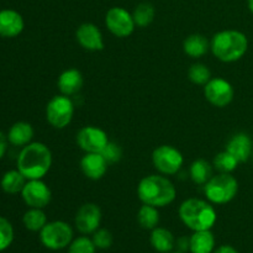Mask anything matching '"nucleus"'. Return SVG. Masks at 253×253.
Listing matches in <instances>:
<instances>
[{"instance_id":"nucleus-17","label":"nucleus","mask_w":253,"mask_h":253,"mask_svg":"<svg viewBox=\"0 0 253 253\" xmlns=\"http://www.w3.org/2000/svg\"><path fill=\"white\" fill-rule=\"evenodd\" d=\"M225 150L231 153L240 163L247 162L253 153V143L251 137L245 132L235 133L227 141Z\"/></svg>"},{"instance_id":"nucleus-7","label":"nucleus","mask_w":253,"mask_h":253,"mask_svg":"<svg viewBox=\"0 0 253 253\" xmlns=\"http://www.w3.org/2000/svg\"><path fill=\"white\" fill-rule=\"evenodd\" d=\"M74 115V104L69 96L59 94L53 96L46 105V119L54 128L67 127Z\"/></svg>"},{"instance_id":"nucleus-34","label":"nucleus","mask_w":253,"mask_h":253,"mask_svg":"<svg viewBox=\"0 0 253 253\" xmlns=\"http://www.w3.org/2000/svg\"><path fill=\"white\" fill-rule=\"evenodd\" d=\"M189 245H190V240L189 237H180L175 241V246H177L178 251L180 252H187L189 251Z\"/></svg>"},{"instance_id":"nucleus-27","label":"nucleus","mask_w":253,"mask_h":253,"mask_svg":"<svg viewBox=\"0 0 253 253\" xmlns=\"http://www.w3.org/2000/svg\"><path fill=\"white\" fill-rule=\"evenodd\" d=\"M156 16V10L151 2H141L132 12L133 21L137 27H147L152 24Z\"/></svg>"},{"instance_id":"nucleus-3","label":"nucleus","mask_w":253,"mask_h":253,"mask_svg":"<svg viewBox=\"0 0 253 253\" xmlns=\"http://www.w3.org/2000/svg\"><path fill=\"white\" fill-rule=\"evenodd\" d=\"M179 219L192 231L211 230L216 224L217 214L212 204L208 200L189 198L180 204Z\"/></svg>"},{"instance_id":"nucleus-5","label":"nucleus","mask_w":253,"mask_h":253,"mask_svg":"<svg viewBox=\"0 0 253 253\" xmlns=\"http://www.w3.org/2000/svg\"><path fill=\"white\" fill-rule=\"evenodd\" d=\"M239 193V182L231 173L212 175L204 184V194L208 202L215 205H224L232 202Z\"/></svg>"},{"instance_id":"nucleus-22","label":"nucleus","mask_w":253,"mask_h":253,"mask_svg":"<svg viewBox=\"0 0 253 253\" xmlns=\"http://www.w3.org/2000/svg\"><path fill=\"white\" fill-rule=\"evenodd\" d=\"M210 48V42L202 34H192L183 42V51L192 58H200L205 56Z\"/></svg>"},{"instance_id":"nucleus-11","label":"nucleus","mask_w":253,"mask_h":253,"mask_svg":"<svg viewBox=\"0 0 253 253\" xmlns=\"http://www.w3.org/2000/svg\"><path fill=\"white\" fill-rule=\"evenodd\" d=\"M21 197L29 208L44 209L51 203L52 193L42 179H30L22 189Z\"/></svg>"},{"instance_id":"nucleus-12","label":"nucleus","mask_w":253,"mask_h":253,"mask_svg":"<svg viewBox=\"0 0 253 253\" xmlns=\"http://www.w3.org/2000/svg\"><path fill=\"white\" fill-rule=\"evenodd\" d=\"M108 142L105 131L96 126H84L77 133V143L85 153H101Z\"/></svg>"},{"instance_id":"nucleus-25","label":"nucleus","mask_w":253,"mask_h":253,"mask_svg":"<svg viewBox=\"0 0 253 253\" xmlns=\"http://www.w3.org/2000/svg\"><path fill=\"white\" fill-rule=\"evenodd\" d=\"M22 222L29 231L40 232L48 221H47V216L43 210L37 209V208H30L24 214Z\"/></svg>"},{"instance_id":"nucleus-39","label":"nucleus","mask_w":253,"mask_h":253,"mask_svg":"<svg viewBox=\"0 0 253 253\" xmlns=\"http://www.w3.org/2000/svg\"><path fill=\"white\" fill-rule=\"evenodd\" d=\"M252 157H253V153H252Z\"/></svg>"},{"instance_id":"nucleus-33","label":"nucleus","mask_w":253,"mask_h":253,"mask_svg":"<svg viewBox=\"0 0 253 253\" xmlns=\"http://www.w3.org/2000/svg\"><path fill=\"white\" fill-rule=\"evenodd\" d=\"M101 155H103V157L105 158L109 165H114V163L119 162L121 160V157H123V150H121V147L118 143L109 141L105 148L101 151Z\"/></svg>"},{"instance_id":"nucleus-18","label":"nucleus","mask_w":253,"mask_h":253,"mask_svg":"<svg viewBox=\"0 0 253 253\" xmlns=\"http://www.w3.org/2000/svg\"><path fill=\"white\" fill-rule=\"evenodd\" d=\"M83 76L81 72L76 68H68L59 74L57 86L61 94L71 96L81 91V89L83 88Z\"/></svg>"},{"instance_id":"nucleus-32","label":"nucleus","mask_w":253,"mask_h":253,"mask_svg":"<svg viewBox=\"0 0 253 253\" xmlns=\"http://www.w3.org/2000/svg\"><path fill=\"white\" fill-rule=\"evenodd\" d=\"M93 240L94 245L98 250H108L110 249L111 245H113V235L109 230L106 229H98L93 234Z\"/></svg>"},{"instance_id":"nucleus-23","label":"nucleus","mask_w":253,"mask_h":253,"mask_svg":"<svg viewBox=\"0 0 253 253\" xmlns=\"http://www.w3.org/2000/svg\"><path fill=\"white\" fill-rule=\"evenodd\" d=\"M26 182L27 179L19 169H11L4 173L0 180V187L6 194H17L22 192Z\"/></svg>"},{"instance_id":"nucleus-14","label":"nucleus","mask_w":253,"mask_h":253,"mask_svg":"<svg viewBox=\"0 0 253 253\" xmlns=\"http://www.w3.org/2000/svg\"><path fill=\"white\" fill-rule=\"evenodd\" d=\"M76 37L78 43L86 51H101L105 47L103 34L96 25L91 22H84L77 29Z\"/></svg>"},{"instance_id":"nucleus-30","label":"nucleus","mask_w":253,"mask_h":253,"mask_svg":"<svg viewBox=\"0 0 253 253\" xmlns=\"http://www.w3.org/2000/svg\"><path fill=\"white\" fill-rule=\"evenodd\" d=\"M67 249H68L67 253H96V250H98L94 245L93 240L89 239L86 235L73 239V241Z\"/></svg>"},{"instance_id":"nucleus-19","label":"nucleus","mask_w":253,"mask_h":253,"mask_svg":"<svg viewBox=\"0 0 253 253\" xmlns=\"http://www.w3.org/2000/svg\"><path fill=\"white\" fill-rule=\"evenodd\" d=\"M34 135L35 131L31 124L26 123V121H19L10 127L6 136L9 143L17 146V147H25L26 145L31 143Z\"/></svg>"},{"instance_id":"nucleus-15","label":"nucleus","mask_w":253,"mask_h":253,"mask_svg":"<svg viewBox=\"0 0 253 253\" xmlns=\"http://www.w3.org/2000/svg\"><path fill=\"white\" fill-rule=\"evenodd\" d=\"M25 21L20 12L12 9L0 10V36L5 39L16 37L24 31Z\"/></svg>"},{"instance_id":"nucleus-13","label":"nucleus","mask_w":253,"mask_h":253,"mask_svg":"<svg viewBox=\"0 0 253 253\" xmlns=\"http://www.w3.org/2000/svg\"><path fill=\"white\" fill-rule=\"evenodd\" d=\"M101 210L94 203H85L77 211L74 217L76 229L82 235H93L100 227Z\"/></svg>"},{"instance_id":"nucleus-1","label":"nucleus","mask_w":253,"mask_h":253,"mask_svg":"<svg viewBox=\"0 0 253 253\" xmlns=\"http://www.w3.org/2000/svg\"><path fill=\"white\" fill-rule=\"evenodd\" d=\"M52 166V152L42 142H31L22 147L17 157V169L27 180L42 179Z\"/></svg>"},{"instance_id":"nucleus-26","label":"nucleus","mask_w":253,"mask_h":253,"mask_svg":"<svg viewBox=\"0 0 253 253\" xmlns=\"http://www.w3.org/2000/svg\"><path fill=\"white\" fill-rule=\"evenodd\" d=\"M137 221L140 226L145 230H153L158 226L160 222V212L158 208L152 205L142 204L137 212Z\"/></svg>"},{"instance_id":"nucleus-6","label":"nucleus","mask_w":253,"mask_h":253,"mask_svg":"<svg viewBox=\"0 0 253 253\" xmlns=\"http://www.w3.org/2000/svg\"><path fill=\"white\" fill-rule=\"evenodd\" d=\"M40 241L43 247L51 251L67 249L73 241V229L62 220L49 221L40 231Z\"/></svg>"},{"instance_id":"nucleus-9","label":"nucleus","mask_w":253,"mask_h":253,"mask_svg":"<svg viewBox=\"0 0 253 253\" xmlns=\"http://www.w3.org/2000/svg\"><path fill=\"white\" fill-rule=\"evenodd\" d=\"M105 25L109 31L119 39H125L132 35L136 24L131 12L121 6H114L105 15Z\"/></svg>"},{"instance_id":"nucleus-4","label":"nucleus","mask_w":253,"mask_h":253,"mask_svg":"<svg viewBox=\"0 0 253 253\" xmlns=\"http://www.w3.org/2000/svg\"><path fill=\"white\" fill-rule=\"evenodd\" d=\"M210 48L219 61L232 63L246 54L249 39L244 32L237 30H224L212 36Z\"/></svg>"},{"instance_id":"nucleus-36","label":"nucleus","mask_w":253,"mask_h":253,"mask_svg":"<svg viewBox=\"0 0 253 253\" xmlns=\"http://www.w3.org/2000/svg\"><path fill=\"white\" fill-rule=\"evenodd\" d=\"M212 253H239L235 247L230 246V245H222V246L215 249V251Z\"/></svg>"},{"instance_id":"nucleus-28","label":"nucleus","mask_w":253,"mask_h":253,"mask_svg":"<svg viewBox=\"0 0 253 253\" xmlns=\"http://www.w3.org/2000/svg\"><path fill=\"white\" fill-rule=\"evenodd\" d=\"M239 165V161L226 150L217 153L212 161V166L219 173H232Z\"/></svg>"},{"instance_id":"nucleus-20","label":"nucleus","mask_w":253,"mask_h":253,"mask_svg":"<svg viewBox=\"0 0 253 253\" xmlns=\"http://www.w3.org/2000/svg\"><path fill=\"white\" fill-rule=\"evenodd\" d=\"M190 253H212L215 251V236L211 230H202V231H193L189 237Z\"/></svg>"},{"instance_id":"nucleus-10","label":"nucleus","mask_w":253,"mask_h":253,"mask_svg":"<svg viewBox=\"0 0 253 253\" xmlns=\"http://www.w3.org/2000/svg\"><path fill=\"white\" fill-rule=\"evenodd\" d=\"M205 99L216 108H225L234 100L235 90L229 81L224 78H211L204 85Z\"/></svg>"},{"instance_id":"nucleus-37","label":"nucleus","mask_w":253,"mask_h":253,"mask_svg":"<svg viewBox=\"0 0 253 253\" xmlns=\"http://www.w3.org/2000/svg\"><path fill=\"white\" fill-rule=\"evenodd\" d=\"M247 6H249L250 11L253 14V0H247Z\"/></svg>"},{"instance_id":"nucleus-29","label":"nucleus","mask_w":253,"mask_h":253,"mask_svg":"<svg viewBox=\"0 0 253 253\" xmlns=\"http://www.w3.org/2000/svg\"><path fill=\"white\" fill-rule=\"evenodd\" d=\"M188 78L193 84L204 86L211 79V72L203 63H194L188 71Z\"/></svg>"},{"instance_id":"nucleus-16","label":"nucleus","mask_w":253,"mask_h":253,"mask_svg":"<svg viewBox=\"0 0 253 253\" xmlns=\"http://www.w3.org/2000/svg\"><path fill=\"white\" fill-rule=\"evenodd\" d=\"M109 163L101 153H85L81 160V169L88 179L99 180L105 175Z\"/></svg>"},{"instance_id":"nucleus-24","label":"nucleus","mask_w":253,"mask_h":253,"mask_svg":"<svg viewBox=\"0 0 253 253\" xmlns=\"http://www.w3.org/2000/svg\"><path fill=\"white\" fill-rule=\"evenodd\" d=\"M189 174L195 184L204 185L212 177V167L208 161L199 158L190 165Z\"/></svg>"},{"instance_id":"nucleus-31","label":"nucleus","mask_w":253,"mask_h":253,"mask_svg":"<svg viewBox=\"0 0 253 253\" xmlns=\"http://www.w3.org/2000/svg\"><path fill=\"white\" fill-rule=\"evenodd\" d=\"M12 241H14V227L9 220L0 216V252L9 249Z\"/></svg>"},{"instance_id":"nucleus-21","label":"nucleus","mask_w":253,"mask_h":253,"mask_svg":"<svg viewBox=\"0 0 253 253\" xmlns=\"http://www.w3.org/2000/svg\"><path fill=\"white\" fill-rule=\"evenodd\" d=\"M150 242L153 250L160 253H170L175 247V239L169 230L165 227H155L151 230Z\"/></svg>"},{"instance_id":"nucleus-8","label":"nucleus","mask_w":253,"mask_h":253,"mask_svg":"<svg viewBox=\"0 0 253 253\" xmlns=\"http://www.w3.org/2000/svg\"><path fill=\"white\" fill-rule=\"evenodd\" d=\"M152 163L156 169L163 175L177 174L184 163L179 150L170 145H162L152 152Z\"/></svg>"},{"instance_id":"nucleus-35","label":"nucleus","mask_w":253,"mask_h":253,"mask_svg":"<svg viewBox=\"0 0 253 253\" xmlns=\"http://www.w3.org/2000/svg\"><path fill=\"white\" fill-rule=\"evenodd\" d=\"M7 142H9V141H7V136H5L4 133L0 131V160L4 157L5 152H6Z\"/></svg>"},{"instance_id":"nucleus-38","label":"nucleus","mask_w":253,"mask_h":253,"mask_svg":"<svg viewBox=\"0 0 253 253\" xmlns=\"http://www.w3.org/2000/svg\"><path fill=\"white\" fill-rule=\"evenodd\" d=\"M170 253H185V252H180V251H175V252H170Z\"/></svg>"},{"instance_id":"nucleus-2","label":"nucleus","mask_w":253,"mask_h":253,"mask_svg":"<svg viewBox=\"0 0 253 253\" xmlns=\"http://www.w3.org/2000/svg\"><path fill=\"white\" fill-rule=\"evenodd\" d=\"M137 197L142 204L165 208L174 202L177 189L163 174H151L140 180L137 185Z\"/></svg>"}]
</instances>
